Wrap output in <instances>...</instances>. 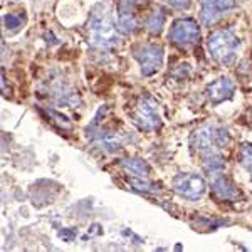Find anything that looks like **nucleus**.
I'll return each instance as SVG.
<instances>
[{
  "instance_id": "nucleus-19",
  "label": "nucleus",
  "mask_w": 252,
  "mask_h": 252,
  "mask_svg": "<svg viewBox=\"0 0 252 252\" xmlns=\"http://www.w3.org/2000/svg\"><path fill=\"white\" fill-rule=\"evenodd\" d=\"M166 2H168V5L175 10H185V9H189L190 3H192L190 0H166Z\"/></svg>"
},
{
  "instance_id": "nucleus-5",
  "label": "nucleus",
  "mask_w": 252,
  "mask_h": 252,
  "mask_svg": "<svg viewBox=\"0 0 252 252\" xmlns=\"http://www.w3.org/2000/svg\"><path fill=\"white\" fill-rule=\"evenodd\" d=\"M133 58L138 61L143 76H153L163 66V47L155 42L138 44L133 49Z\"/></svg>"
},
{
  "instance_id": "nucleus-10",
  "label": "nucleus",
  "mask_w": 252,
  "mask_h": 252,
  "mask_svg": "<svg viewBox=\"0 0 252 252\" xmlns=\"http://www.w3.org/2000/svg\"><path fill=\"white\" fill-rule=\"evenodd\" d=\"M212 178V190L214 193L217 195L220 200H225V202H235L241 198V192L239 189L235 187V184L227 177L225 173H217L214 175Z\"/></svg>"
},
{
  "instance_id": "nucleus-15",
  "label": "nucleus",
  "mask_w": 252,
  "mask_h": 252,
  "mask_svg": "<svg viewBox=\"0 0 252 252\" xmlns=\"http://www.w3.org/2000/svg\"><path fill=\"white\" fill-rule=\"evenodd\" d=\"M118 29L120 31H125V32H128V31H133L135 29V17H133V12L131 9H129L128 5H121V9H120V14H118Z\"/></svg>"
},
{
  "instance_id": "nucleus-7",
  "label": "nucleus",
  "mask_w": 252,
  "mask_h": 252,
  "mask_svg": "<svg viewBox=\"0 0 252 252\" xmlns=\"http://www.w3.org/2000/svg\"><path fill=\"white\" fill-rule=\"evenodd\" d=\"M168 37L177 46H192L200 39V29L193 19H177L170 27Z\"/></svg>"
},
{
  "instance_id": "nucleus-13",
  "label": "nucleus",
  "mask_w": 252,
  "mask_h": 252,
  "mask_svg": "<svg viewBox=\"0 0 252 252\" xmlns=\"http://www.w3.org/2000/svg\"><path fill=\"white\" fill-rule=\"evenodd\" d=\"M123 166L129 177H148V165L140 158H128L123 161Z\"/></svg>"
},
{
  "instance_id": "nucleus-21",
  "label": "nucleus",
  "mask_w": 252,
  "mask_h": 252,
  "mask_svg": "<svg viewBox=\"0 0 252 252\" xmlns=\"http://www.w3.org/2000/svg\"><path fill=\"white\" fill-rule=\"evenodd\" d=\"M128 2H140V0H128Z\"/></svg>"
},
{
  "instance_id": "nucleus-8",
  "label": "nucleus",
  "mask_w": 252,
  "mask_h": 252,
  "mask_svg": "<svg viewBox=\"0 0 252 252\" xmlns=\"http://www.w3.org/2000/svg\"><path fill=\"white\" fill-rule=\"evenodd\" d=\"M200 2V19L205 26L217 22L223 14L232 10L237 0H198Z\"/></svg>"
},
{
  "instance_id": "nucleus-14",
  "label": "nucleus",
  "mask_w": 252,
  "mask_h": 252,
  "mask_svg": "<svg viewBox=\"0 0 252 252\" xmlns=\"http://www.w3.org/2000/svg\"><path fill=\"white\" fill-rule=\"evenodd\" d=\"M128 184L133 190L145 192V193H153V192H158V190H160L155 182H152L148 177H129L128 175Z\"/></svg>"
},
{
  "instance_id": "nucleus-17",
  "label": "nucleus",
  "mask_w": 252,
  "mask_h": 252,
  "mask_svg": "<svg viewBox=\"0 0 252 252\" xmlns=\"http://www.w3.org/2000/svg\"><path fill=\"white\" fill-rule=\"evenodd\" d=\"M239 161L247 170L252 180V143H242L239 148Z\"/></svg>"
},
{
  "instance_id": "nucleus-6",
  "label": "nucleus",
  "mask_w": 252,
  "mask_h": 252,
  "mask_svg": "<svg viewBox=\"0 0 252 252\" xmlns=\"http://www.w3.org/2000/svg\"><path fill=\"white\" fill-rule=\"evenodd\" d=\"M172 187L180 197L189 198V200H198L207 190L205 180L200 175H195V173L177 175L172 182Z\"/></svg>"
},
{
  "instance_id": "nucleus-1",
  "label": "nucleus",
  "mask_w": 252,
  "mask_h": 252,
  "mask_svg": "<svg viewBox=\"0 0 252 252\" xmlns=\"http://www.w3.org/2000/svg\"><path fill=\"white\" fill-rule=\"evenodd\" d=\"M88 31L89 42H91L93 47L108 51V49L115 47L118 44V31L120 29H118V24H115L106 7L97 5L93 10L88 22Z\"/></svg>"
},
{
  "instance_id": "nucleus-3",
  "label": "nucleus",
  "mask_w": 252,
  "mask_h": 252,
  "mask_svg": "<svg viewBox=\"0 0 252 252\" xmlns=\"http://www.w3.org/2000/svg\"><path fill=\"white\" fill-rule=\"evenodd\" d=\"M207 49L215 63L220 66H230L237 59L241 40L230 29H219L209 35Z\"/></svg>"
},
{
  "instance_id": "nucleus-2",
  "label": "nucleus",
  "mask_w": 252,
  "mask_h": 252,
  "mask_svg": "<svg viewBox=\"0 0 252 252\" xmlns=\"http://www.w3.org/2000/svg\"><path fill=\"white\" fill-rule=\"evenodd\" d=\"M230 143V135L222 125L209 123L195 129L190 136V146L198 157L220 153Z\"/></svg>"
},
{
  "instance_id": "nucleus-11",
  "label": "nucleus",
  "mask_w": 252,
  "mask_h": 252,
  "mask_svg": "<svg viewBox=\"0 0 252 252\" xmlns=\"http://www.w3.org/2000/svg\"><path fill=\"white\" fill-rule=\"evenodd\" d=\"M234 91H235L234 81L223 76V78H219L217 81L210 83L209 86L205 88V96L209 97L210 103L219 104V103H222V101L232 97Z\"/></svg>"
},
{
  "instance_id": "nucleus-20",
  "label": "nucleus",
  "mask_w": 252,
  "mask_h": 252,
  "mask_svg": "<svg viewBox=\"0 0 252 252\" xmlns=\"http://www.w3.org/2000/svg\"><path fill=\"white\" fill-rule=\"evenodd\" d=\"M175 76H177L180 81H185L190 76V66L189 64H182V66H178L177 71H175Z\"/></svg>"
},
{
  "instance_id": "nucleus-12",
  "label": "nucleus",
  "mask_w": 252,
  "mask_h": 252,
  "mask_svg": "<svg viewBox=\"0 0 252 252\" xmlns=\"http://www.w3.org/2000/svg\"><path fill=\"white\" fill-rule=\"evenodd\" d=\"M93 140L94 143L99 146L101 150H106V152H115L123 143V136L118 135V133L113 131H99L93 135Z\"/></svg>"
},
{
  "instance_id": "nucleus-9",
  "label": "nucleus",
  "mask_w": 252,
  "mask_h": 252,
  "mask_svg": "<svg viewBox=\"0 0 252 252\" xmlns=\"http://www.w3.org/2000/svg\"><path fill=\"white\" fill-rule=\"evenodd\" d=\"M49 93L51 97L61 106H76L79 103L78 91L72 88L71 83H67L66 79H54L49 83Z\"/></svg>"
},
{
  "instance_id": "nucleus-4",
  "label": "nucleus",
  "mask_w": 252,
  "mask_h": 252,
  "mask_svg": "<svg viewBox=\"0 0 252 252\" xmlns=\"http://www.w3.org/2000/svg\"><path fill=\"white\" fill-rule=\"evenodd\" d=\"M133 125H136L141 131H155L161 125V118L158 115L157 101L152 96H140L129 111Z\"/></svg>"
},
{
  "instance_id": "nucleus-18",
  "label": "nucleus",
  "mask_w": 252,
  "mask_h": 252,
  "mask_svg": "<svg viewBox=\"0 0 252 252\" xmlns=\"http://www.w3.org/2000/svg\"><path fill=\"white\" fill-rule=\"evenodd\" d=\"M3 26L7 31H19L22 27V17L17 14H5L3 15Z\"/></svg>"
},
{
  "instance_id": "nucleus-16",
  "label": "nucleus",
  "mask_w": 252,
  "mask_h": 252,
  "mask_svg": "<svg viewBox=\"0 0 252 252\" xmlns=\"http://www.w3.org/2000/svg\"><path fill=\"white\" fill-rule=\"evenodd\" d=\"M163 24H165V15L161 9H155L145 20V27L150 32H160Z\"/></svg>"
}]
</instances>
